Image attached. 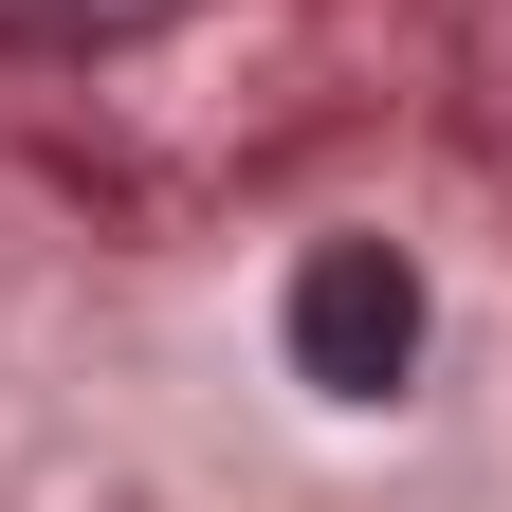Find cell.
Listing matches in <instances>:
<instances>
[{
    "mask_svg": "<svg viewBox=\"0 0 512 512\" xmlns=\"http://www.w3.org/2000/svg\"><path fill=\"white\" fill-rule=\"evenodd\" d=\"M403 366H421V256L403 238H311L293 256V384L384 403Z\"/></svg>",
    "mask_w": 512,
    "mask_h": 512,
    "instance_id": "1",
    "label": "cell"
},
{
    "mask_svg": "<svg viewBox=\"0 0 512 512\" xmlns=\"http://www.w3.org/2000/svg\"><path fill=\"white\" fill-rule=\"evenodd\" d=\"M165 19H183V0H0V55H128Z\"/></svg>",
    "mask_w": 512,
    "mask_h": 512,
    "instance_id": "2",
    "label": "cell"
}]
</instances>
